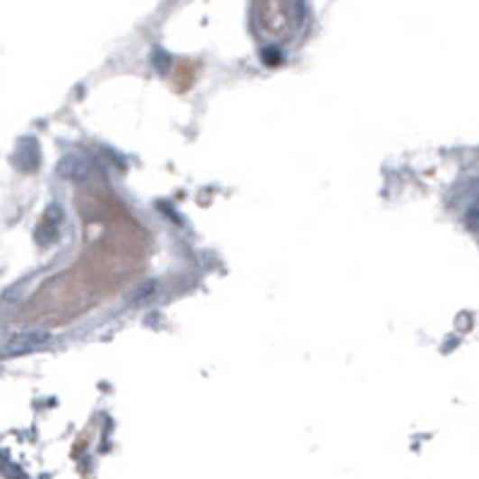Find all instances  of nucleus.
<instances>
[{"mask_svg":"<svg viewBox=\"0 0 479 479\" xmlns=\"http://www.w3.org/2000/svg\"><path fill=\"white\" fill-rule=\"evenodd\" d=\"M257 14L262 29L273 36L283 34L290 22V0H259Z\"/></svg>","mask_w":479,"mask_h":479,"instance_id":"f257e3e1","label":"nucleus"},{"mask_svg":"<svg viewBox=\"0 0 479 479\" xmlns=\"http://www.w3.org/2000/svg\"><path fill=\"white\" fill-rule=\"evenodd\" d=\"M58 173L68 180H87L91 173V166L82 156H68L63 163H58Z\"/></svg>","mask_w":479,"mask_h":479,"instance_id":"f03ea898","label":"nucleus"},{"mask_svg":"<svg viewBox=\"0 0 479 479\" xmlns=\"http://www.w3.org/2000/svg\"><path fill=\"white\" fill-rule=\"evenodd\" d=\"M46 341H49L46 334H29L24 338H20V341H14L13 347L14 350H32V347H41Z\"/></svg>","mask_w":479,"mask_h":479,"instance_id":"7ed1b4c3","label":"nucleus"}]
</instances>
